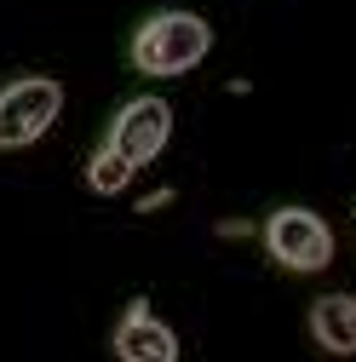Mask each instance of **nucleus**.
I'll use <instances>...</instances> for the list:
<instances>
[{
  "instance_id": "obj_3",
  "label": "nucleus",
  "mask_w": 356,
  "mask_h": 362,
  "mask_svg": "<svg viewBox=\"0 0 356 362\" xmlns=\"http://www.w3.org/2000/svg\"><path fill=\"white\" fill-rule=\"evenodd\" d=\"M264 247L282 270H299V276H316V270L333 264V230L310 213V207H282L264 218Z\"/></svg>"
},
{
  "instance_id": "obj_6",
  "label": "nucleus",
  "mask_w": 356,
  "mask_h": 362,
  "mask_svg": "<svg viewBox=\"0 0 356 362\" xmlns=\"http://www.w3.org/2000/svg\"><path fill=\"white\" fill-rule=\"evenodd\" d=\"M310 334H316L322 351L350 356L356 351V299L350 293H322L316 310H310Z\"/></svg>"
},
{
  "instance_id": "obj_1",
  "label": "nucleus",
  "mask_w": 356,
  "mask_h": 362,
  "mask_svg": "<svg viewBox=\"0 0 356 362\" xmlns=\"http://www.w3.org/2000/svg\"><path fill=\"white\" fill-rule=\"evenodd\" d=\"M213 52V29L196 12H155L132 35V69L138 75H184Z\"/></svg>"
},
{
  "instance_id": "obj_5",
  "label": "nucleus",
  "mask_w": 356,
  "mask_h": 362,
  "mask_svg": "<svg viewBox=\"0 0 356 362\" xmlns=\"http://www.w3.org/2000/svg\"><path fill=\"white\" fill-rule=\"evenodd\" d=\"M115 356L121 362H172L178 356V334L167 322H155L150 299H132L126 322L115 328Z\"/></svg>"
},
{
  "instance_id": "obj_2",
  "label": "nucleus",
  "mask_w": 356,
  "mask_h": 362,
  "mask_svg": "<svg viewBox=\"0 0 356 362\" xmlns=\"http://www.w3.org/2000/svg\"><path fill=\"white\" fill-rule=\"evenodd\" d=\"M58 115H64V86L58 81L23 75L12 86H0V150H23L35 139H47Z\"/></svg>"
},
{
  "instance_id": "obj_7",
  "label": "nucleus",
  "mask_w": 356,
  "mask_h": 362,
  "mask_svg": "<svg viewBox=\"0 0 356 362\" xmlns=\"http://www.w3.org/2000/svg\"><path fill=\"white\" fill-rule=\"evenodd\" d=\"M132 173H138V161H126L115 144H104L93 161H86V185H93L98 196H121V190L132 185Z\"/></svg>"
},
{
  "instance_id": "obj_4",
  "label": "nucleus",
  "mask_w": 356,
  "mask_h": 362,
  "mask_svg": "<svg viewBox=\"0 0 356 362\" xmlns=\"http://www.w3.org/2000/svg\"><path fill=\"white\" fill-rule=\"evenodd\" d=\"M167 139H172V110H167V98H132L121 115H115V127H109V144L126 156V161H155L161 150H167Z\"/></svg>"
},
{
  "instance_id": "obj_8",
  "label": "nucleus",
  "mask_w": 356,
  "mask_h": 362,
  "mask_svg": "<svg viewBox=\"0 0 356 362\" xmlns=\"http://www.w3.org/2000/svg\"><path fill=\"white\" fill-rule=\"evenodd\" d=\"M167 202H172V190H155V196H144L138 207H144V213H155V207H167Z\"/></svg>"
}]
</instances>
